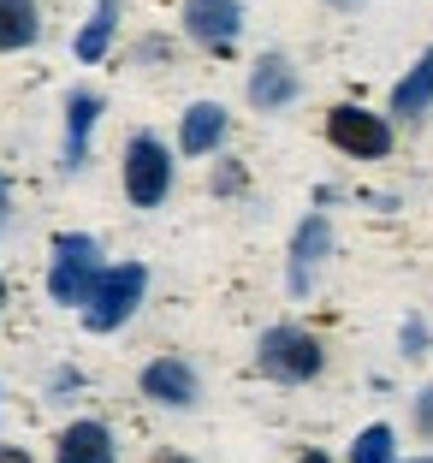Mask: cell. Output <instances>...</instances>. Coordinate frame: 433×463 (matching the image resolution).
Segmentation results:
<instances>
[{"label":"cell","instance_id":"277c9868","mask_svg":"<svg viewBox=\"0 0 433 463\" xmlns=\"http://www.w3.org/2000/svg\"><path fill=\"white\" fill-rule=\"evenodd\" d=\"M166 191H173V155H166L161 137L136 131L131 143H125V196H131L136 208H161Z\"/></svg>","mask_w":433,"mask_h":463},{"label":"cell","instance_id":"4fadbf2b","mask_svg":"<svg viewBox=\"0 0 433 463\" xmlns=\"http://www.w3.org/2000/svg\"><path fill=\"white\" fill-rule=\"evenodd\" d=\"M42 36V13L36 0H0V54H18Z\"/></svg>","mask_w":433,"mask_h":463},{"label":"cell","instance_id":"9a60e30c","mask_svg":"<svg viewBox=\"0 0 433 463\" xmlns=\"http://www.w3.org/2000/svg\"><path fill=\"white\" fill-rule=\"evenodd\" d=\"M113 30H119V0H95L89 24L78 30V60H83V66H95V60L113 48Z\"/></svg>","mask_w":433,"mask_h":463},{"label":"cell","instance_id":"e0dca14e","mask_svg":"<svg viewBox=\"0 0 433 463\" xmlns=\"http://www.w3.org/2000/svg\"><path fill=\"white\" fill-rule=\"evenodd\" d=\"M416 428L433 439V386H421V398H416Z\"/></svg>","mask_w":433,"mask_h":463},{"label":"cell","instance_id":"7a4b0ae2","mask_svg":"<svg viewBox=\"0 0 433 463\" xmlns=\"http://www.w3.org/2000/svg\"><path fill=\"white\" fill-rule=\"evenodd\" d=\"M256 368L279 386H303L326 368V351H321V339L303 333V327H268L261 345H256Z\"/></svg>","mask_w":433,"mask_h":463},{"label":"cell","instance_id":"6da1fadb","mask_svg":"<svg viewBox=\"0 0 433 463\" xmlns=\"http://www.w3.org/2000/svg\"><path fill=\"white\" fill-rule=\"evenodd\" d=\"M143 291H149V268H143V261H119V268H101V279H95L89 303H83V327H89V333H119L125 321L136 315Z\"/></svg>","mask_w":433,"mask_h":463},{"label":"cell","instance_id":"3957f363","mask_svg":"<svg viewBox=\"0 0 433 463\" xmlns=\"http://www.w3.org/2000/svg\"><path fill=\"white\" fill-rule=\"evenodd\" d=\"M95 279H101V244L95 238H83V232H60L54 238V261H48V298L54 303H89Z\"/></svg>","mask_w":433,"mask_h":463},{"label":"cell","instance_id":"8992f818","mask_svg":"<svg viewBox=\"0 0 433 463\" xmlns=\"http://www.w3.org/2000/svg\"><path fill=\"white\" fill-rule=\"evenodd\" d=\"M136 386H143V398H155V404H166V410H190L196 398H202L196 368L178 363V356H155V363L136 374Z\"/></svg>","mask_w":433,"mask_h":463},{"label":"cell","instance_id":"ffe728a7","mask_svg":"<svg viewBox=\"0 0 433 463\" xmlns=\"http://www.w3.org/2000/svg\"><path fill=\"white\" fill-rule=\"evenodd\" d=\"M0 463H30V451H18V446H0Z\"/></svg>","mask_w":433,"mask_h":463},{"label":"cell","instance_id":"30bf717a","mask_svg":"<svg viewBox=\"0 0 433 463\" xmlns=\"http://www.w3.org/2000/svg\"><path fill=\"white\" fill-rule=\"evenodd\" d=\"M95 119H101V96H95V90H71V101H66V173H78V166L89 161Z\"/></svg>","mask_w":433,"mask_h":463},{"label":"cell","instance_id":"8fae6325","mask_svg":"<svg viewBox=\"0 0 433 463\" xmlns=\"http://www.w3.org/2000/svg\"><path fill=\"white\" fill-rule=\"evenodd\" d=\"M226 108L220 101H196V108L184 113V125H178V149L184 155H214L220 143H226Z\"/></svg>","mask_w":433,"mask_h":463},{"label":"cell","instance_id":"9c48e42d","mask_svg":"<svg viewBox=\"0 0 433 463\" xmlns=\"http://www.w3.org/2000/svg\"><path fill=\"white\" fill-rule=\"evenodd\" d=\"M249 101H256L261 113H273V108H291L297 101V66L285 54H268V60H256V71H249Z\"/></svg>","mask_w":433,"mask_h":463},{"label":"cell","instance_id":"7402d4cb","mask_svg":"<svg viewBox=\"0 0 433 463\" xmlns=\"http://www.w3.org/2000/svg\"><path fill=\"white\" fill-rule=\"evenodd\" d=\"M0 309H6V279H0Z\"/></svg>","mask_w":433,"mask_h":463},{"label":"cell","instance_id":"52a82bcc","mask_svg":"<svg viewBox=\"0 0 433 463\" xmlns=\"http://www.w3.org/2000/svg\"><path fill=\"white\" fill-rule=\"evenodd\" d=\"M184 30L202 48L226 54L231 42H238V30H244V6L238 0H184Z\"/></svg>","mask_w":433,"mask_h":463},{"label":"cell","instance_id":"d6986e66","mask_svg":"<svg viewBox=\"0 0 433 463\" xmlns=\"http://www.w3.org/2000/svg\"><path fill=\"white\" fill-rule=\"evenodd\" d=\"M421 345H428V339H421V327L409 321V327H404V351H409V356H421Z\"/></svg>","mask_w":433,"mask_h":463},{"label":"cell","instance_id":"5bb4252c","mask_svg":"<svg viewBox=\"0 0 433 463\" xmlns=\"http://www.w3.org/2000/svg\"><path fill=\"white\" fill-rule=\"evenodd\" d=\"M428 108H433V54H421L416 66H409V78L392 90V113L398 119H421Z\"/></svg>","mask_w":433,"mask_h":463},{"label":"cell","instance_id":"44dd1931","mask_svg":"<svg viewBox=\"0 0 433 463\" xmlns=\"http://www.w3.org/2000/svg\"><path fill=\"white\" fill-rule=\"evenodd\" d=\"M297 463H333V458H326V451H303Z\"/></svg>","mask_w":433,"mask_h":463},{"label":"cell","instance_id":"cb8c5ba5","mask_svg":"<svg viewBox=\"0 0 433 463\" xmlns=\"http://www.w3.org/2000/svg\"><path fill=\"white\" fill-rule=\"evenodd\" d=\"M416 463H433V458H416Z\"/></svg>","mask_w":433,"mask_h":463},{"label":"cell","instance_id":"ac0fdd59","mask_svg":"<svg viewBox=\"0 0 433 463\" xmlns=\"http://www.w3.org/2000/svg\"><path fill=\"white\" fill-rule=\"evenodd\" d=\"M6 220H13V184L0 178V232H6Z\"/></svg>","mask_w":433,"mask_h":463},{"label":"cell","instance_id":"ba28073f","mask_svg":"<svg viewBox=\"0 0 433 463\" xmlns=\"http://www.w3.org/2000/svg\"><path fill=\"white\" fill-rule=\"evenodd\" d=\"M326 250H333V226H326V214H309L297 226V238H291V268H285V279H291V298H303V291L315 286V273H321Z\"/></svg>","mask_w":433,"mask_h":463},{"label":"cell","instance_id":"2e32d148","mask_svg":"<svg viewBox=\"0 0 433 463\" xmlns=\"http://www.w3.org/2000/svg\"><path fill=\"white\" fill-rule=\"evenodd\" d=\"M351 463H392V428H386V422L362 428L356 446H351Z\"/></svg>","mask_w":433,"mask_h":463},{"label":"cell","instance_id":"603a6c76","mask_svg":"<svg viewBox=\"0 0 433 463\" xmlns=\"http://www.w3.org/2000/svg\"><path fill=\"white\" fill-rule=\"evenodd\" d=\"M339 6H356V0H339Z\"/></svg>","mask_w":433,"mask_h":463},{"label":"cell","instance_id":"7c38bea8","mask_svg":"<svg viewBox=\"0 0 433 463\" xmlns=\"http://www.w3.org/2000/svg\"><path fill=\"white\" fill-rule=\"evenodd\" d=\"M54 463H113V434L101 422H71L54 446Z\"/></svg>","mask_w":433,"mask_h":463},{"label":"cell","instance_id":"5b68a950","mask_svg":"<svg viewBox=\"0 0 433 463\" xmlns=\"http://www.w3.org/2000/svg\"><path fill=\"white\" fill-rule=\"evenodd\" d=\"M326 137H333V149L356 155V161H380V155H392V125L380 119L368 108H333L326 113Z\"/></svg>","mask_w":433,"mask_h":463}]
</instances>
